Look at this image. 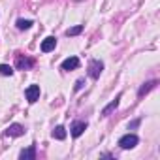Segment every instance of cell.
I'll use <instances>...</instances> for the list:
<instances>
[{
	"label": "cell",
	"mask_w": 160,
	"mask_h": 160,
	"mask_svg": "<svg viewBox=\"0 0 160 160\" xmlns=\"http://www.w3.org/2000/svg\"><path fill=\"white\" fill-rule=\"evenodd\" d=\"M119 145H121V149H134L138 145V136L136 134H126L119 139Z\"/></svg>",
	"instance_id": "cell-1"
},
{
	"label": "cell",
	"mask_w": 160,
	"mask_h": 160,
	"mask_svg": "<svg viewBox=\"0 0 160 160\" xmlns=\"http://www.w3.org/2000/svg\"><path fill=\"white\" fill-rule=\"evenodd\" d=\"M102 70H104V62L102 60H91L89 62V75L92 79H98L100 73H102Z\"/></svg>",
	"instance_id": "cell-2"
},
{
	"label": "cell",
	"mask_w": 160,
	"mask_h": 160,
	"mask_svg": "<svg viewBox=\"0 0 160 160\" xmlns=\"http://www.w3.org/2000/svg\"><path fill=\"white\" fill-rule=\"evenodd\" d=\"M25 96L30 104H34L38 98H40V85H30L27 91H25Z\"/></svg>",
	"instance_id": "cell-3"
},
{
	"label": "cell",
	"mask_w": 160,
	"mask_h": 160,
	"mask_svg": "<svg viewBox=\"0 0 160 160\" xmlns=\"http://www.w3.org/2000/svg\"><path fill=\"white\" fill-rule=\"evenodd\" d=\"M55 45H57V38H55V36H47V38L42 42V51H43V53H49V51L55 49Z\"/></svg>",
	"instance_id": "cell-4"
},
{
	"label": "cell",
	"mask_w": 160,
	"mask_h": 160,
	"mask_svg": "<svg viewBox=\"0 0 160 160\" xmlns=\"http://www.w3.org/2000/svg\"><path fill=\"white\" fill-rule=\"evenodd\" d=\"M77 66H79V58H77V57H70V58H66V60L62 62V70H66V72L75 70Z\"/></svg>",
	"instance_id": "cell-5"
},
{
	"label": "cell",
	"mask_w": 160,
	"mask_h": 160,
	"mask_svg": "<svg viewBox=\"0 0 160 160\" xmlns=\"http://www.w3.org/2000/svg\"><path fill=\"white\" fill-rule=\"evenodd\" d=\"M6 134H8V136H12V138H19V136H23V134H25V128H23L21 124H12V126L6 130Z\"/></svg>",
	"instance_id": "cell-6"
},
{
	"label": "cell",
	"mask_w": 160,
	"mask_h": 160,
	"mask_svg": "<svg viewBox=\"0 0 160 160\" xmlns=\"http://www.w3.org/2000/svg\"><path fill=\"white\" fill-rule=\"evenodd\" d=\"M85 130H87V122H83V121H81V122H75V124L72 126V136H73V138H79Z\"/></svg>",
	"instance_id": "cell-7"
},
{
	"label": "cell",
	"mask_w": 160,
	"mask_h": 160,
	"mask_svg": "<svg viewBox=\"0 0 160 160\" xmlns=\"http://www.w3.org/2000/svg\"><path fill=\"white\" fill-rule=\"evenodd\" d=\"M21 160H34L36 158V147L34 145H30L28 149H25V151H21Z\"/></svg>",
	"instance_id": "cell-8"
},
{
	"label": "cell",
	"mask_w": 160,
	"mask_h": 160,
	"mask_svg": "<svg viewBox=\"0 0 160 160\" xmlns=\"http://www.w3.org/2000/svg\"><path fill=\"white\" fill-rule=\"evenodd\" d=\"M154 85H156V81H149V83L141 85V87H139V91H138V96H139V98H143L151 89H154Z\"/></svg>",
	"instance_id": "cell-9"
},
{
	"label": "cell",
	"mask_w": 160,
	"mask_h": 160,
	"mask_svg": "<svg viewBox=\"0 0 160 160\" xmlns=\"http://www.w3.org/2000/svg\"><path fill=\"white\" fill-rule=\"evenodd\" d=\"M119 100H121V94H117V98H115V100H113L109 106H106V108L102 109V115H104V117H106V115H109V113H111V111H113V109L119 106Z\"/></svg>",
	"instance_id": "cell-10"
},
{
	"label": "cell",
	"mask_w": 160,
	"mask_h": 160,
	"mask_svg": "<svg viewBox=\"0 0 160 160\" xmlns=\"http://www.w3.org/2000/svg\"><path fill=\"white\" fill-rule=\"evenodd\" d=\"M30 66H32V60H30V58H23V57L17 58V68H19V70H27V68H30Z\"/></svg>",
	"instance_id": "cell-11"
},
{
	"label": "cell",
	"mask_w": 160,
	"mask_h": 160,
	"mask_svg": "<svg viewBox=\"0 0 160 160\" xmlns=\"http://www.w3.org/2000/svg\"><path fill=\"white\" fill-rule=\"evenodd\" d=\"M53 138H55V139H64V138H66V128H64V126H57V128L53 130Z\"/></svg>",
	"instance_id": "cell-12"
},
{
	"label": "cell",
	"mask_w": 160,
	"mask_h": 160,
	"mask_svg": "<svg viewBox=\"0 0 160 160\" xmlns=\"http://www.w3.org/2000/svg\"><path fill=\"white\" fill-rule=\"evenodd\" d=\"M81 32H83V25H75V27H72V28L66 30L68 36H77V34H81Z\"/></svg>",
	"instance_id": "cell-13"
},
{
	"label": "cell",
	"mask_w": 160,
	"mask_h": 160,
	"mask_svg": "<svg viewBox=\"0 0 160 160\" xmlns=\"http://www.w3.org/2000/svg\"><path fill=\"white\" fill-rule=\"evenodd\" d=\"M32 27V21H28V19H19L17 21V28L19 30H27V28H30Z\"/></svg>",
	"instance_id": "cell-14"
},
{
	"label": "cell",
	"mask_w": 160,
	"mask_h": 160,
	"mask_svg": "<svg viewBox=\"0 0 160 160\" xmlns=\"http://www.w3.org/2000/svg\"><path fill=\"white\" fill-rule=\"evenodd\" d=\"M0 73H2V75H12L13 73V68L8 66V64H0Z\"/></svg>",
	"instance_id": "cell-15"
},
{
	"label": "cell",
	"mask_w": 160,
	"mask_h": 160,
	"mask_svg": "<svg viewBox=\"0 0 160 160\" xmlns=\"http://www.w3.org/2000/svg\"><path fill=\"white\" fill-rule=\"evenodd\" d=\"M83 85H85V81H83V79H77V83H75V91L83 89Z\"/></svg>",
	"instance_id": "cell-16"
}]
</instances>
